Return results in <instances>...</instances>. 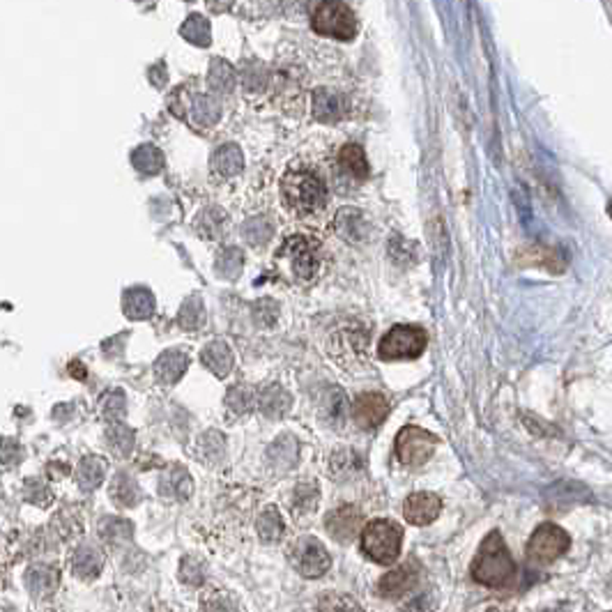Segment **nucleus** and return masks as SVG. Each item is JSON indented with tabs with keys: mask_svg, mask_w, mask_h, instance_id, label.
Listing matches in <instances>:
<instances>
[{
	"mask_svg": "<svg viewBox=\"0 0 612 612\" xmlns=\"http://www.w3.org/2000/svg\"><path fill=\"white\" fill-rule=\"evenodd\" d=\"M242 164H244L242 150H239L238 146H233V143L219 148L212 157V171L221 177L238 176V173L242 171Z\"/></svg>",
	"mask_w": 612,
	"mask_h": 612,
	"instance_id": "24",
	"label": "nucleus"
},
{
	"mask_svg": "<svg viewBox=\"0 0 612 612\" xmlns=\"http://www.w3.org/2000/svg\"><path fill=\"white\" fill-rule=\"evenodd\" d=\"M415 569L410 564L399 566V569L390 571L387 576H382V580H380V594L382 597H403V594H408L415 587Z\"/></svg>",
	"mask_w": 612,
	"mask_h": 612,
	"instance_id": "19",
	"label": "nucleus"
},
{
	"mask_svg": "<svg viewBox=\"0 0 612 612\" xmlns=\"http://www.w3.org/2000/svg\"><path fill=\"white\" fill-rule=\"evenodd\" d=\"M131 532H134V527H131L130 520L104 518L99 523V536L111 545L127 544L131 539Z\"/></svg>",
	"mask_w": 612,
	"mask_h": 612,
	"instance_id": "30",
	"label": "nucleus"
},
{
	"mask_svg": "<svg viewBox=\"0 0 612 612\" xmlns=\"http://www.w3.org/2000/svg\"><path fill=\"white\" fill-rule=\"evenodd\" d=\"M131 164L139 168L140 173L146 176H155L164 168V155H161L159 148L155 146H140L136 148L134 155H131Z\"/></svg>",
	"mask_w": 612,
	"mask_h": 612,
	"instance_id": "31",
	"label": "nucleus"
},
{
	"mask_svg": "<svg viewBox=\"0 0 612 612\" xmlns=\"http://www.w3.org/2000/svg\"><path fill=\"white\" fill-rule=\"evenodd\" d=\"M396 458L403 465L419 467L433 456L437 446V437L433 433L424 431L419 426H405L396 436Z\"/></svg>",
	"mask_w": 612,
	"mask_h": 612,
	"instance_id": "8",
	"label": "nucleus"
},
{
	"mask_svg": "<svg viewBox=\"0 0 612 612\" xmlns=\"http://www.w3.org/2000/svg\"><path fill=\"white\" fill-rule=\"evenodd\" d=\"M182 580L189 582V585H201L202 582V566L198 564L194 557H187V560L182 562Z\"/></svg>",
	"mask_w": 612,
	"mask_h": 612,
	"instance_id": "45",
	"label": "nucleus"
},
{
	"mask_svg": "<svg viewBox=\"0 0 612 612\" xmlns=\"http://www.w3.org/2000/svg\"><path fill=\"white\" fill-rule=\"evenodd\" d=\"M571 548V539L564 529L553 523H545L536 529L527 544V555L539 564H550Z\"/></svg>",
	"mask_w": 612,
	"mask_h": 612,
	"instance_id": "9",
	"label": "nucleus"
},
{
	"mask_svg": "<svg viewBox=\"0 0 612 612\" xmlns=\"http://www.w3.org/2000/svg\"><path fill=\"white\" fill-rule=\"evenodd\" d=\"M111 500H113L118 507H136V504L140 502V488L139 483L134 482V477H130V474L120 472L118 477L111 482Z\"/></svg>",
	"mask_w": 612,
	"mask_h": 612,
	"instance_id": "26",
	"label": "nucleus"
},
{
	"mask_svg": "<svg viewBox=\"0 0 612 612\" xmlns=\"http://www.w3.org/2000/svg\"><path fill=\"white\" fill-rule=\"evenodd\" d=\"M177 322H180L184 329H198L205 322V306L198 297H189L180 309V316H177Z\"/></svg>",
	"mask_w": 612,
	"mask_h": 612,
	"instance_id": "36",
	"label": "nucleus"
},
{
	"mask_svg": "<svg viewBox=\"0 0 612 612\" xmlns=\"http://www.w3.org/2000/svg\"><path fill=\"white\" fill-rule=\"evenodd\" d=\"M99 410H102V417H106L109 421L120 419V417L125 415V410H127L125 394H122L120 390L109 392V394L102 399V403H99Z\"/></svg>",
	"mask_w": 612,
	"mask_h": 612,
	"instance_id": "40",
	"label": "nucleus"
},
{
	"mask_svg": "<svg viewBox=\"0 0 612 612\" xmlns=\"http://www.w3.org/2000/svg\"><path fill=\"white\" fill-rule=\"evenodd\" d=\"M202 612H239V608L230 594L212 590L202 597Z\"/></svg>",
	"mask_w": 612,
	"mask_h": 612,
	"instance_id": "39",
	"label": "nucleus"
},
{
	"mask_svg": "<svg viewBox=\"0 0 612 612\" xmlns=\"http://www.w3.org/2000/svg\"><path fill=\"white\" fill-rule=\"evenodd\" d=\"M403 545V529L392 520H371L362 529V553L378 564H394Z\"/></svg>",
	"mask_w": 612,
	"mask_h": 612,
	"instance_id": "4",
	"label": "nucleus"
},
{
	"mask_svg": "<svg viewBox=\"0 0 612 612\" xmlns=\"http://www.w3.org/2000/svg\"><path fill=\"white\" fill-rule=\"evenodd\" d=\"M548 612H566V610H548Z\"/></svg>",
	"mask_w": 612,
	"mask_h": 612,
	"instance_id": "47",
	"label": "nucleus"
},
{
	"mask_svg": "<svg viewBox=\"0 0 612 612\" xmlns=\"http://www.w3.org/2000/svg\"><path fill=\"white\" fill-rule=\"evenodd\" d=\"M276 260L295 281L309 284L320 272V247L306 235H292L281 244Z\"/></svg>",
	"mask_w": 612,
	"mask_h": 612,
	"instance_id": "3",
	"label": "nucleus"
},
{
	"mask_svg": "<svg viewBox=\"0 0 612 612\" xmlns=\"http://www.w3.org/2000/svg\"><path fill=\"white\" fill-rule=\"evenodd\" d=\"M180 35L187 40V42L196 44V47H208L210 44V22L201 14H192L187 22L182 23Z\"/></svg>",
	"mask_w": 612,
	"mask_h": 612,
	"instance_id": "32",
	"label": "nucleus"
},
{
	"mask_svg": "<svg viewBox=\"0 0 612 612\" xmlns=\"http://www.w3.org/2000/svg\"><path fill=\"white\" fill-rule=\"evenodd\" d=\"M22 458H23V449L19 442L10 440V437L0 440V470H10V467L16 465Z\"/></svg>",
	"mask_w": 612,
	"mask_h": 612,
	"instance_id": "44",
	"label": "nucleus"
},
{
	"mask_svg": "<svg viewBox=\"0 0 612 612\" xmlns=\"http://www.w3.org/2000/svg\"><path fill=\"white\" fill-rule=\"evenodd\" d=\"M292 569L304 578H320L325 576L332 566V557H329L328 548L313 536H302L288 550Z\"/></svg>",
	"mask_w": 612,
	"mask_h": 612,
	"instance_id": "7",
	"label": "nucleus"
},
{
	"mask_svg": "<svg viewBox=\"0 0 612 612\" xmlns=\"http://www.w3.org/2000/svg\"><path fill=\"white\" fill-rule=\"evenodd\" d=\"M488 612H508V610H500V608H490V610H488Z\"/></svg>",
	"mask_w": 612,
	"mask_h": 612,
	"instance_id": "46",
	"label": "nucleus"
},
{
	"mask_svg": "<svg viewBox=\"0 0 612 612\" xmlns=\"http://www.w3.org/2000/svg\"><path fill=\"white\" fill-rule=\"evenodd\" d=\"M610 217H612V202H610Z\"/></svg>",
	"mask_w": 612,
	"mask_h": 612,
	"instance_id": "48",
	"label": "nucleus"
},
{
	"mask_svg": "<svg viewBox=\"0 0 612 612\" xmlns=\"http://www.w3.org/2000/svg\"><path fill=\"white\" fill-rule=\"evenodd\" d=\"M189 366V355L182 350H166L155 362V375L159 382L176 384Z\"/></svg>",
	"mask_w": 612,
	"mask_h": 612,
	"instance_id": "17",
	"label": "nucleus"
},
{
	"mask_svg": "<svg viewBox=\"0 0 612 612\" xmlns=\"http://www.w3.org/2000/svg\"><path fill=\"white\" fill-rule=\"evenodd\" d=\"M343 111H346L343 109V97L334 90L322 88L313 94V113L322 122H334V120L341 118Z\"/></svg>",
	"mask_w": 612,
	"mask_h": 612,
	"instance_id": "23",
	"label": "nucleus"
},
{
	"mask_svg": "<svg viewBox=\"0 0 612 612\" xmlns=\"http://www.w3.org/2000/svg\"><path fill=\"white\" fill-rule=\"evenodd\" d=\"M122 311L131 320H146L155 313V297L148 288H131L122 297Z\"/></svg>",
	"mask_w": 612,
	"mask_h": 612,
	"instance_id": "18",
	"label": "nucleus"
},
{
	"mask_svg": "<svg viewBox=\"0 0 612 612\" xmlns=\"http://www.w3.org/2000/svg\"><path fill=\"white\" fill-rule=\"evenodd\" d=\"M239 270H242V254H239V251L229 249L219 256L217 260L219 274L226 276V279H233V276L239 274Z\"/></svg>",
	"mask_w": 612,
	"mask_h": 612,
	"instance_id": "42",
	"label": "nucleus"
},
{
	"mask_svg": "<svg viewBox=\"0 0 612 612\" xmlns=\"http://www.w3.org/2000/svg\"><path fill=\"white\" fill-rule=\"evenodd\" d=\"M390 415V400L378 392H364L353 403V419L364 431H374Z\"/></svg>",
	"mask_w": 612,
	"mask_h": 612,
	"instance_id": "10",
	"label": "nucleus"
},
{
	"mask_svg": "<svg viewBox=\"0 0 612 612\" xmlns=\"http://www.w3.org/2000/svg\"><path fill=\"white\" fill-rule=\"evenodd\" d=\"M235 86V72L226 60H214L210 68V88L219 93H230Z\"/></svg>",
	"mask_w": 612,
	"mask_h": 612,
	"instance_id": "37",
	"label": "nucleus"
},
{
	"mask_svg": "<svg viewBox=\"0 0 612 612\" xmlns=\"http://www.w3.org/2000/svg\"><path fill=\"white\" fill-rule=\"evenodd\" d=\"M364 219L357 210H341L337 214V221H334V229L343 235L346 239H359L364 235Z\"/></svg>",
	"mask_w": 612,
	"mask_h": 612,
	"instance_id": "33",
	"label": "nucleus"
},
{
	"mask_svg": "<svg viewBox=\"0 0 612 612\" xmlns=\"http://www.w3.org/2000/svg\"><path fill=\"white\" fill-rule=\"evenodd\" d=\"M256 405V392L251 387H230L229 396H226V408H229L233 415H244V412L254 410Z\"/></svg>",
	"mask_w": 612,
	"mask_h": 612,
	"instance_id": "34",
	"label": "nucleus"
},
{
	"mask_svg": "<svg viewBox=\"0 0 612 612\" xmlns=\"http://www.w3.org/2000/svg\"><path fill=\"white\" fill-rule=\"evenodd\" d=\"M106 440H109L111 452L120 458L130 456L131 449H134V445H136L134 431H131L130 426H125V424L111 426L109 431H106Z\"/></svg>",
	"mask_w": 612,
	"mask_h": 612,
	"instance_id": "29",
	"label": "nucleus"
},
{
	"mask_svg": "<svg viewBox=\"0 0 612 612\" xmlns=\"http://www.w3.org/2000/svg\"><path fill=\"white\" fill-rule=\"evenodd\" d=\"M311 26L318 35L350 42L357 35V16L343 0H322L313 10Z\"/></svg>",
	"mask_w": 612,
	"mask_h": 612,
	"instance_id": "5",
	"label": "nucleus"
},
{
	"mask_svg": "<svg viewBox=\"0 0 612 612\" xmlns=\"http://www.w3.org/2000/svg\"><path fill=\"white\" fill-rule=\"evenodd\" d=\"M26 585H28V590H31L32 597H40V598L49 597V594H53L58 587V571L47 564L31 566L26 573Z\"/></svg>",
	"mask_w": 612,
	"mask_h": 612,
	"instance_id": "20",
	"label": "nucleus"
},
{
	"mask_svg": "<svg viewBox=\"0 0 612 612\" xmlns=\"http://www.w3.org/2000/svg\"><path fill=\"white\" fill-rule=\"evenodd\" d=\"M359 465H362V461H359L357 454L337 452V454H332V458H329V474H332V477H343L346 472L357 470Z\"/></svg>",
	"mask_w": 612,
	"mask_h": 612,
	"instance_id": "41",
	"label": "nucleus"
},
{
	"mask_svg": "<svg viewBox=\"0 0 612 612\" xmlns=\"http://www.w3.org/2000/svg\"><path fill=\"white\" fill-rule=\"evenodd\" d=\"M201 362L202 366L214 374L217 378H226V375L233 371V350L226 346L223 341H212L210 346H205L201 353Z\"/></svg>",
	"mask_w": 612,
	"mask_h": 612,
	"instance_id": "16",
	"label": "nucleus"
},
{
	"mask_svg": "<svg viewBox=\"0 0 612 612\" xmlns=\"http://www.w3.org/2000/svg\"><path fill=\"white\" fill-rule=\"evenodd\" d=\"M346 410H348V400L343 396L341 390H332L328 394V403H325V412H328L329 421L334 424H341L343 417H346Z\"/></svg>",
	"mask_w": 612,
	"mask_h": 612,
	"instance_id": "43",
	"label": "nucleus"
},
{
	"mask_svg": "<svg viewBox=\"0 0 612 612\" xmlns=\"http://www.w3.org/2000/svg\"><path fill=\"white\" fill-rule=\"evenodd\" d=\"M362 511L353 504H346V507L334 508L332 514L328 516V532L334 536L337 541H353L357 536V532L362 529Z\"/></svg>",
	"mask_w": 612,
	"mask_h": 612,
	"instance_id": "11",
	"label": "nucleus"
},
{
	"mask_svg": "<svg viewBox=\"0 0 612 612\" xmlns=\"http://www.w3.org/2000/svg\"><path fill=\"white\" fill-rule=\"evenodd\" d=\"M338 164H341L343 171L348 173V176H353L355 180H366L371 173L366 155H364L362 148L355 146V143L343 146V150L338 152Z\"/></svg>",
	"mask_w": 612,
	"mask_h": 612,
	"instance_id": "25",
	"label": "nucleus"
},
{
	"mask_svg": "<svg viewBox=\"0 0 612 612\" xmlns=\"http://www.w3.org/2000/svg\"><path fill=\"white\" fill-rule=\"evenodd\" d=\"M318 612H364L362 606L348 594H325L318 601Z\"/></svg>",
	"mask_w": 612,
	"mask_h": 612,
	"instance_id": "38",
	"label": "nucleus"
},
{
	"mask_svg": "<svg viewBox=\"0 0 612 612\" xmlns=\"http://www.w3.org/2000/svg\"><path fill=\"white\" fill-rule=\"evenodd\" d=\"M161 498L166 500H189L194 493V482L182 465H171L161 474L159 482Z\"/></svg>",
	"mask_w": 612,
	"mask_h": 612,
	"instance_id": "13",
	"label": "nucleus"
},
{
	"mask_svg": "<svg viewBox=\"0 0 612 612\" xmlns=\"http://www.w3.org/2000/svg\"><path fill=\"white\" fill-rule=\"evenodd\" d=\"M428 337L421 328L415 325H396L380 338L378 355L384 362H399V359H417L426 350Z\"/></svg>",
	"mask_w": 612,
	"mask_h": 612,
	"instance_id": "6",
	"label": "nucleus"
},
{
	"mask_svg": "<svg viewBox=\"0 0 612 612\" xmlns=\"http://www.w3.org/2000/svg\"><path fill=\"white\" fill-rule=\"evenodd\" d=\"M281 201L295 217H313L328 205V184L311 168H288L281 180Z\"/></svg>",
	"mask_w": 612,
	"mask_h": 612,
	"instance_id": "1",
	"label": "nucleus"
},
{
	"mask_svg": "<svg viewBox=\"0 0 612 612\" xmlns=\"http://www.w3.org/2000/svg\"><path fill=\"white\" fill-rule=\"evenodd\" d=\"M256 529H258V536L265 541V544H274L284 536V518L276 511L274 507H267L263 514L258 516V523H256Z\"/></svg>",
	"mask_w": 612,
	"mask_h": 612,
	"instance_id": "28",
	"label": "nucleus"
},
{
	"mask_svg": "<svg viewBox=\"0 0 612 612\" xmlns=\"http://www.w3.org/2000/svg\"><path fill=\"white\" fill-rule=\"evenodd\" d=\"M189 113H192L194 125L212 127V125H217V120L221 118V106H219V102L212 97V94L202 93L192 99V104H189Z\"/></svg>",
	"mask_w": 612,
	"mask_h": 612,
	"instance_id": "21",
	"label": "nucleus"
},
{
	"mask_svg": "<svg viewBox=\"0 0 612 612\" xmlns=\"http://www.w3.org/2000/svg\"><path fill=\"white\" fill-rule=\"evenodd\" d=\"M470 576L479 585L486 587H504L516 576V562L500 532H490L483 539L482 548H479L472 562V569H470Z\"/></svg>",
	"mask_w": 612,
	"mask_h": 612,
	"instance_id": "2",
	"label": "nucleus"
},
{
	"mask_svg": "<svg viewBox=\"0 0 612 612\" xmlns=\"http://www.w3.org/2000/svg\"><path fill=\"white\" fill-rule=\"evenodd\" d=\"M442 502L436 493H415L405 500L403 514L408 523L412 525H428L440 516Z\"/></svg>",
	"mask_w": 612,
	"mask_h": 612,
	"instance_id": "12",
	"label": "nucleus"
},
{
	"mask_svg": "<svg viewBox=\"0 0 612 612\" xmlns=\"http://www.w3.org/2000/svg\"><path fill=\"white\" fill-rule=\"evenodd\" d=\"M69 566H72V571L78 578H94L99 576V571L104 566V553L93 544L78 545L72 553Z\"/></svg>",
	"mask_w": 612,
	"mask_h": 612,
	"instance_id": "15",
	"label": "nucleus"
},
{
	"mask_svg": "<svg viewBox=\"0 0 612 612\" xmlns=\"http://www.w3.org/2000/svg\"><path fill=\"white\" fill-rule=\"evenodd\" d=\"M223 436L217 431H208L202 433L201 437H198V456L202 458L205 463H217L223 458Z\"/></svg>",
	"mask_w": 612,
	"mask_h": 612,
	"instance_id": "35",
	"label": "nucleus"
},
{
	"mask_svg": "<svg viewBox=\"0 0 612 612\" xmlns=\"http://www.w3.org/2000/svg\"><path fill=\"white\" fill-rule=\"evenodd\" d=\"M106 479V461L99 456H86L76 467V482L84 490H94Z\"/></svg>",
	"mask_w": 612,
	"mask_h": 612,
	"instance_id": "22",
	"label": "nucleus"
},
{
	"mask_svg": "<svg viewBox=\"0 0 612 612\" xmlns=\"http://www.w3.org/2000/svg\"><path fill=\"white\" fill-rule=\"evenodd\" d=\"M256 405H258V410L263 412L265 417L279 419V417H284L285 412L291 410L292 399L284 387H279V384H267V387H263V390L256 394Z\"/></svg>",
	"mask_w": 612,
	"mask_h": 612,
	"instance_id": "14",
	"label": "nucleus"
},
{
	"mask_svg": "<svg viewBox=\"0 0 612 612\" xmlns=\"http://www.w3.org/2000/svg\"><path fill=\"white\" fill-rule=\"evenodd\" d=\"M318 498H320V490L313 482H302L300 486L292 490L291 498V508L295 516H306L313 514L318 507Z\"/></svg>",
	"mask_w": 612,
	"mask_h": 612,
	"instance_id": "27",
	"label": "nucleus"
}]
</instances>
